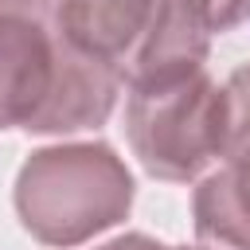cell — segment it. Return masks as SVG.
<instances>
[{"label": "cell", "mask_w": 250, "mask_h": 250, "mask_svg": "<svg viewBox=\"0 0 250 250\" xmlns=\"http://www.w3.org/2000/svg\"><path fill=\"white\" fill-rule=\"evenodd\" d=\"M16 215L43 246H78L133 207V176L109 145L39 148L16 176Z\"/></svg>", "instance_id": "obj_3"}, {"label": "cell", "mask_w": 250, "mask_h": 250, "mask_svg": "<svg viewBox=\"0 0 250 250\" xmlns=\"http://www.w3.org/2000/svg\"><path fill=\"white\" fill-rule=\"evenodd\" d=\"M191 199L199 250H250V141L223 156Z\"/></svg>", "instance_id": "obj_5"}, {"label": "cell", "mask_w": 250, "mask_h": 250, "mask_svg": "<svg viewBox=\"0 0 250 250\" xmlns=\"http://www.w3.org/2000/svg\"><path fill=\"white\" fill-rule=\"evenodd\" d=\"M55 23L129 90L203 70L211 47L199 0H55Z\"/></svg>", "instance_id": "obj_2"}, {"label": "cell", "mask_w": 250, "mask_h": 250, "mask_svg": "<svg viewBox=\"0 0 250 250\" xmlns=\"http://www.w3.org/2000/svg\"><path fill=\"white\" fill-rule=\"evenodd\" d=\"M125 133L148 176L188 184L227 152V94L207 70L129 90Z\"/></svg>", "instance_id": "obj_4"}, {"label": "cell", "mask_w": 250, "mask_h": 250, "mask_svg": "<svg viewBox=\"0 0 250 250\" xmlns=\"http://www.w3.org/2000/svg\"><path fill=\"white\" fill-rule=\"evenodd\" d=\"M223 94H227V152H230L250 141V62L227 78Z\"/></svg>", "instance_id": "obj_6"}, {"label": "cell", "mask_w": 250, "mask_h": 250, "mask_svg": "<svg viewBox=\"0 0 250 250\" xmlns=\"http://www.w3.org/2000/svg\"><path fill=\"white\" fill-rule=\"evenodd\" d=\"M199 8L211 31H230L242 20H250V0H199Z\"/></svg>", "instance_id": "obj_7"}, {"label": "cell", "mask_w": 250, "mask_h": 250, "mask_svg": "<svg viewBox=\"0 0 250 250\" xmlns=\"http://www.w3.org/2000/svg\"><path fill=\"white\" fill-rule=\"evenodd\" d=\"M117 90L121 78L62 35L55 0H0V129H98Z\"/></svg>", "instance_id": "obj_1"}, {"label": "cell", "mask_w": 250, "mask_h": 250, "mask_svg": "<svg viewBox=\"0 0 250 250\" xmlns=\"http://www.w3.org/2000/svg\"><path fill=\"white\" fill-rule=\"evenodd\" d=\"M98 250H188V246H164V242H156V238H148V234H121V238H113V242H105V246H98ZM199 250V246H195Z\"/></svg>", "instance_id": "obj_8"}]
</instances>
